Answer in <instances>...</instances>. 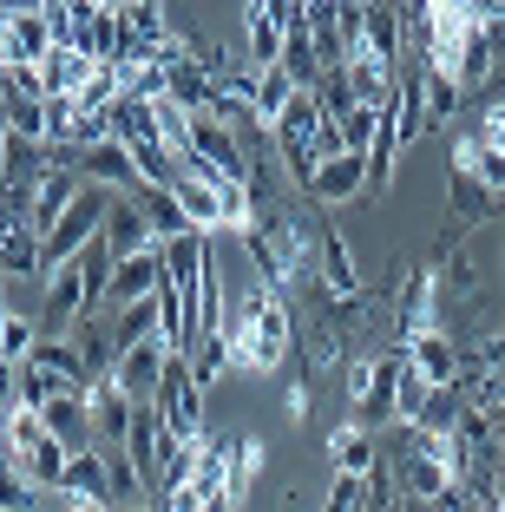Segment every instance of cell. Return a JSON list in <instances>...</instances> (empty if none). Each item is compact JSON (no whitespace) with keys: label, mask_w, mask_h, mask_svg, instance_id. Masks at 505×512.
I'll return each mask as SVG.
<instances>
[{"label":"cell","mask_w":505,"mask_h":512,"mask_svg":"<svg viewBox=\"0 0 505 512\" xmlns=\"http://www.w3.org/2000/svg\"><path fill=\"white\" fill-rule=\"evenodd\" d=\"M460 99H466V92L453 86V79L427 73V132H433V125H446V119H453V112H460Z\"/></svg>","instance_id":"obj_16"},{"label":"cell","mask_w":505,"mask_h":512,"mask_svg":"<svg viewBox=\"0 0 505 512\" xmlns=\"http://www.w3.org/2000/svg\"><path fill=\"white\" fill-rule=\"evenodd\" d=\"M381 125H387V112H368V106H355L342 125H335V138H342V151L368 158V151H374V138H381Z\"/></svg>","instance_id":"obj_14"},{"label":"cell","mask_w":505,"mask_h":512,"mask_svg":"<svg viewBox=\"0 0 505 512\" xmlns=\"http://www.w3.org/2000/svg\"><path fill=\"white\" fill-rule=\"evenodd\" d=\"M302 197L309 204H355V197H368V158H355V151H335V158H322V165L302 178Z\"/></svg>","instance_id":"obj_1"},{"label":"cell","mask_w":505,"mask_h":512,"mask_svg":"<svg viewBox=\"0 0 505 512\" xmlns=\"http://www.w3.org/2000/svg\"><path fill=\"white\" fill-rule=\"evenodd\" d=\"M73 512H105V506H73Z\"/></svg>","instance_id":"obj_20"},{"label":"cell","mask_w":505,"mask_h":512,"mask_svg":"<svg viewBox=\"0 0 505 512\" xmlns=\"http://www.w3.org/2000/svg\"><path fill=\"white\" fill-rule=\"evenodd\" d=\"M263 460H269V447H263L256 434H243L237 453H230V512H237L243 499L256 493V480H263Z\"/></svg>","instance_id":"obj_12"},{"label":"cell","mask_w":505,"mask_h":512,"mask_svg":"<svg viewBox=\"0 0 505 512\" xmlns=\"http://www.w3.org/2000/svg\"><path fill=\"white\" fill-rule=\"evenodd\" d=\"M492 217H499V197H492L479 178H466V171H446V224L486 230Z\"/></svg>","instance_id":"obj_8"},{"label":"cell","mask_w":505,"mask_h":512,"mask_svg":"<svg viewBox=\"0 0 505 512\" xmlns=\"http://www.w3.org/2000/svg\"><path fill=\"white\" fill-rule=\"evenodd\" d=\"M328 460H335V473H348V480H368V473L381 467V434L361 427L355 414H342L335 434H328Z\"/></svg>","instance_id":"obj_5"},{"label":"cell","mask_w":505,"mask_h":512,"mask_svg":"<svg viewBox=\"0 0 505 512\" xmlns=\"http://www.w3.org/2000/svg\"><path fill=\"white\" fill-rule=\"evenodd\" d=\"M164 362H171V348H164V342H138V348H125L119 368H112V388H119L132 407L158 401V388H164Z\"/></svg>","instance_id":"obj_4"},{"label":"cell","mask_w":505,"mask_h":512,"mask_svg":"<svg viewBox=\"0 0 505 512\" xmlns=\"http://www.w3.org/2000/svg\"><path fill=\"white\" fill-rule=\"evenodd\" d=\"M164 289V250L151 243V250H138V256H119L112 263V283H105V316L112 309H132V302H145V296H158Z\"/></svg>","instance_id":"obj_3"},{"label":"cell","mask_w":505,"mask_h":512,"mask_svg":"<svg viewBox=\"0 0 505 512\" xmlns=\"http://www.w3.org/2000/svg\"><path fill=\"white\" fill-rule=\"evenodd\" d=\"M119 512H158V499H145V506H119Z\"/></svg>","instance_id":"obj_19"},{"label":"cell","mask_w":505,"mask_h":512,"mask_svg":"<svg viewBox=\"0 0 505 512\" xmlns=\"http://www.w3.org/2000/svg\"><path fill=\"white\" fill-rule=\"evenodd\" d=\"M289 99H296V79H289L283 66L256 73V99H250V106H256V119H263V125H276V119H283V106H289Z\"/></svg>","instance_id":"obj_13"},{"label":"cell","mask_w":505,"mask_h":512,"mask_svg":"<svg viewBox=\"0 0 505 512\" xmlns=\"http://www.w3.org/2000/svg\"><path fill=\"white\" fill-rule=\"evenodd\" d=\"M283 414H289V421H296V427L309 421V381H302V375H296V381H289V388H283Z\"/></svg>","instance_id":"obj_17"},{"label":"cell","mask_w":505,"mask_h":512,"mask_svg":"<svg viewBox=\"0 0 505 512\" xmlns=\"http://www.w3.org/2000/svg\"><path fill=\"white\" fill-rule=\"evenodd\" d=\"M492 434H505V401H499V407H492Z\"/></svg>","instance_id":"obj_18"},{"label":"cell","mask_w":505,"mask_h":512,"mask_svg":"<svg viewBox=\"0 0 505 512\" xmlns=\"http://www.w3.org/2000/svg\"><path fill=\"white\" fill-rule=\"evenodd\" d=\"M86 427H92V447H125V434H132V401H125L112 381H92L86 388Z\"/></svg>","instance_id":"obj_6"},{"label":"cell","mask_w":505,"mask_h":512,"mask_svg":"<svg viewBox=\"0 0 505 512\" xmlns=\"http://www.w3.org/2000/svg\"><path fill=\"white\" fill-rule=\"evenodd\" d=\"M132 204L145 211V224H151V237H158V243H171V237H184V230H191V224H184V211H178V197L158 191V184H138Z\"/></svg>","instance_id":"obj_11"},{"label":"cell","mask_w":505,"mask_h":512,"mask_svg":"<svg viewBox=\"0 0 505 512\" xmlns=\"http://www.w3.org/2000/svg\"><path fill=\"white\" fill-rule=\"evenodd\" d=\"M283 46H289L283 0H250L243 7V66L269 73V66H283Z\"/></svg>","instance_id":"obj_2"},{"label":"cell","mask_w":505,"mask_h":512,"mask_svg":"<svg viewBox=\"0 0 505 512\" xmlns=\"http://www.w3.org/2000/svg\"><path fill=\"white\" fill-rule=\"evenodd\" d=\"M0 289H7V270H0Z\"/></svg>","instance_id":"obj_21"},{"label":"cell","mask_w":505,"mask_h":512,"mask_svg":"<svg viewBox=\"0 0 505 512\" xmlns=\"http://www.w3.org/2000/svg\"><path fill=\"white\" fill-rule=\"evenodd\" d=\"M0 512H7V506H0Z\"/></svg>","instance_id":"obj_22"},{"label":"cell","mask_w":505,"mask_h":512,"mask_svg":"<svg viewBox=\"0 0 505 512\" xmlns=\"http://www.w3.org/2000/svg\"><path fill=\"white\" fill-rule=\"evenodd\" d=\"M33 348H40V322H33V316H20V309H7V302H0V362H7V375L33 362Z\"/></svg>","instance_id":"obj_10"},{"label":"cell","mask_w":505,"mask_h":512,"mask_svg":"<svg viewBox=\"0 0 505 512\" xmlns=\"http://www.w3.org/2000/svg\"><path fill=\"white\" fill-rule=\"evenodd\" d=\"M99 243L112 256H138V250H151V224H145V211H138L132 197H112V211H105V224H99Z\"/></svg>","instance_id":"obj_9"},{"label":"cell","mask_w":505,"mask_h":512,"mask_svg":"<svg viewBox=\"0 0 505 512\" xmlns=\"http://www.w3.org/2000/svg\"><path fill=\"white\" fill-rule=\"evenodd\" d=\"M427 401H433V388L414 375V368H401V381H394V427H420Z\"/></svg>","instance_id":"obj_15"},{"label":"cell","mask_w":505,"mask_h":512,"mask_svg":"<svg viewBox=\"0 0 505 512\" xmlns=\"http://www.w3.org/2000/svg\"><path fill=\"white\" fill-rule=\"evenodd\" d=\"M401 355H407V368H414L427 388H460V342H453L446 329H440V335H420V342H407Z\"/></svg>","instance_id":"obj_7"}]
</instances>
